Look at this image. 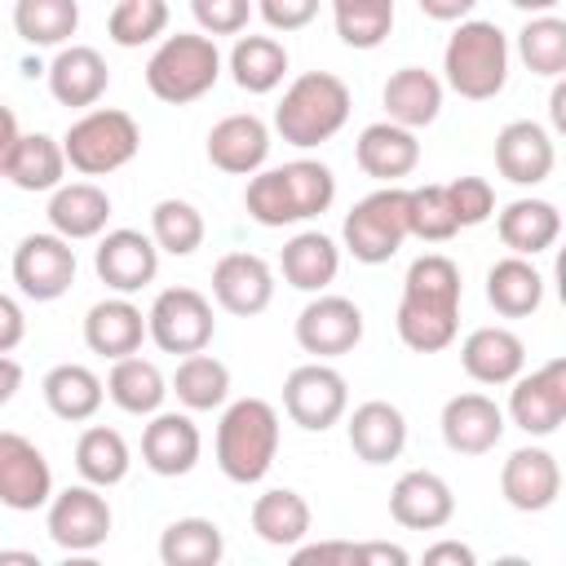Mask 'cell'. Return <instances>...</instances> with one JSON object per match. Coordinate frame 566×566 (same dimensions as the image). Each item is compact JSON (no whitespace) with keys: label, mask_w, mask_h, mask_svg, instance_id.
<instances>
[{"label":"cell","mask_w":566,"mask_h":566,"mask_svg":"<svg viewBox=\"0 0 566 566\" xmlns=\"http://www.w3.org/2000/svg\"><path fill=\"white\" fill-rule=\"evenodd\" d=\"M460 301H464L460 265L447 252L416 256L402 274V296L394 314L398 340L411 354H442L460 332Z\"/></svg>","instance_id":"obj_1"},{"label":"cell","mask_w":566,"mask_h":566,"mask_svg":"<svg viewBox=\"0 0 566 566\" xmlns=\"http://www.w3.org/2000/svg\"><path fill=\"white\" fill-rule=\"evenodd\" d=\"M332 203H336V172L318 159H292L279 168H256L243 186V208L265 230L314 221Z\"/></svg>","instance_id":"obj_2"},{"label":"cell","mask_w":566,"mask_h":566,"mask_svg":"<svg viewBox=\"0 0 566 566\" xmlns=\"http://www.w3.org/2000/svg\"><path fill=\"white\" fill-rule=\"evenodd\" d=\"M349 111H354V97L340 75L305 71L283 88L274 106V133L296 150H310V146L332 142L349 124Z\"/></svg>","instance_id":"obj_3"},{"label":"cell","mask_w":566,"mask_h":566,"mask_svg":"<svg viewBox=\"0 0 566 566\" xmlns=\"http://www.w3.org/2000/svg\"><path fill=\"white\" fill-rule=\"evenodd\" d=\"M509 35L486 18H464L442 49V84L464 102H491L509 84Z\"/></svg>","instance_id":"obj_4"},{"label":"cell","mask_w":566,"mask_h":566,"mask_svg":"<svg viewBox=\"0 0 566 566\" xmlns=\"http://www.w3.org/2000/svg\"><path fill=\"white\" fill-rule=\"evenodd\" d=\"M217 469L239 482L252 486L270 473L274 455H279V411L265 398H234L221 407L217 420Z\"/></svg>","instance_id":"obj_5"},{"label":"cell","mask_w":566,"mask_h":566,"mask_svg":"<svg viewBox=\"0 0 566 566\" xmlns=\"http://www.w3.org/2000/svg\"><path fill=\"white\" fill-rule=\"evenodd\" d=\"M221 80V49L203 31H177L155 44L146 57V88L164 106H186L199 102L212 84Z\"/></svg>","instance_id":"obj_6"},{"label":"cell","mask_w":566,"mask_h":566,"mask_svg":"<svg viewBox=\"0 0 566 566\" xmlns=\"http://www.w3.org/2000/svg\"><path fill=\"white\" fill-rule=\"evenodd\" d=\"M142 150V128L128 111L119 106H88L80 119H71V128L62 133V155L66 168H75L80 177H106L119 172L124 164H133V155Z\"/></svg>","instance_id":"obj_7"},{"label":"cell","mask_w":566,"mask_h":566,"mask_svg":"<svg viewBox=\"0 0 566 566\" xmlns=\"http://www.w3.org/2000/svg\"><path fill=\"white\" fill-rule=\"evenodd\" d=\"M345 252L358 265H385L398 256V248L411 239L407 234V190L402 186H380L371 195H363L340 226Z\"/></svg>","instance_id":"obj_8"},{"label":"cell","mask_w":566,"mask_h":566,"mask_svg":"<svg viewBox=\"0 0 566 566\" xmlns=\"http://www.w3.org/2000/svg\"><path fill=\"white\" fill-rule=\"evenodd\" d=\"M115 526L111 500L93 482H75L49 495L44 504V531L62 553H97Z\"/></svg>","instance_id":"obj_9"},{"label":"cell","mask_w":566,"mask_h":566,"mask_svg":"<svg viewBox=\"0 0 566 566\" xmlns=\"http://www.w3.org/2000/svg\"><path fill=\"white\" fill-rule=\"evenodd\" d=\"M146 336L164 354H199L217 336L212 301L199 287H164L146 310Z\"/></svg>","instance_id":"obj_10"},{"label":"cell","mask_w":566,"mask_h":566,"mask_svg":"<svg viewBox=\"0 0 566 566\" xmlns=\"http://www.w3.org/2000/svg\"><path fill=\"white\" fill-rule=\"evenodd\" d=\"M283 411L305 433H327L349 411V385H345V376L327 358L301 363L283 380Z\"/></svg>","instance_id":"obj_11"},{"label":"cell","mask_w":566,"mask_h":566,"mask_svg":"<svg viewBox=\"0 0 566 566\" xmlns=\"http://www.w3.org/2000/svg\"><path fill=\"white\" fill-rule=\"evenodd\" d=\"M509 411L504 420L517 424L526 438H548L566 420V358H548L535 371H517L509 380Z\"/></svg>","instance_id":"obj_12"},{"label":"cell","mask_w":566,"mask_h":566,"mask_svg":"<svg viewBox=\"0 0 566 566\" xmlns=\"http://www.w3.org/2000/svg\"><path fill=\"white\" fill-rule=\"evenodd\" d=\"M9 270L27 301H57L75 283V248L53 230H35L13 248Z\"/></svg>","instance_id":"obj_13"},{"label":"cell","mask_w":566,"mask_h":566,"mask_svg":"<svg viewBox=\"0 0 566 566\" xmlns=\"http://www.w3.org/2000/svg\"><path fill=\"white\" fill-rule=\"evenodd\" d=\"M363 310L349 301V296H336V292H314L305 301V310L296 314V345L314 358H340L349 349H358L363 340Z\"/></svg>","instance_id":"obj_14"},{"label":"cell","mask_w":566,"mask_h":566,"mask_svg":"<svg viewBox=\"0 0 566 566\" xmlns=\"http://www.w3.org/2000/svg\"><path fill=\"white\" fill-rule=\"evenodd\" d=\"M93 270L106 283V292L133 296V292H142V287L155 283V274H159V248H155L150 234H142L133 226L102 230L97 234V248H93Z\"/></svg>","instance_id":"obj_15"},{"label":"cell","mask_w":566,"mask_h":566,"mask_svg":"<svg viewBox=\"0 0 566 566\" xmlns=\"http://www.w3.org/2000/svg\"><path fill=\"white\" fill-rule=\"evenodd\" d=\"M49 495H53V469L44 451L22 433L0 429V504L13 513H35L49 504Z\"/></svg>","instance_id":"obj_16"},{"label":"cell","mask_w":566,"mask_h":566,"mask_svg":"<svg viewBox=\"0 0 566 566\" xmlns=\"http://www.w3.org/2000/svg\"><path fill=\"white\" fill-rule=\"evenodd\" d=\"M438 429H442V442L455 451V455H486L500 447L509 420H504V407L478 389L469 394H451L442 402V416H438Z\"/></svg>","instance_id":"obj_17"},{"label":"cell","mask_w":566,"mask_h":566,"mask_svg":"<svg viewBox=\"0 0 566 566\" xmlns=\"http://www.w3.org/2000/svg\"><path fill=\"white\" fill-rule=\"evenodd\" d=\"M500 495L517 513H544L562 495V464L548 447H517L500 469Z\"/></svg>","instance_id":"obj_18"},{"label":"cell","mask_w":566,"mask_h":566,"mask_svg":"<svg viewBox=\"0 0 566 566\" xmlns=\"http://www.w3.org/2000/svg\"><path fill=\"white\" fill-rule=\"evenodd\" d=\"M212 301L234 318H256L274 301V270L256 252H226L212 265Z\"/></svg>","instance_id":"obj_19"},{"label":"cell","mask_w":566,"mask_h":566,"mask_svg":"<svg viewBox=\"0 0 566 566\" xmlns=\"http://www.w3.org/2000/svg\"><path fill=\"white\" fill-rule=\"evenodd\" d=\"M203 433L190 420V411H155L150 424L142 429V464L155 478H186L199 464Z\"/></svg>","instance_id":"obj_20"},{"label":"cell","mask_w":566,"mask_h":566,"mask_svg":"<svg viewBox=\"0 0 566 566\" xmlns=\"http://www.w3.org/2000/svg\"><path fill=\"white\" fill-rule=\"evenodd\" d=\"M553 164H557V146H553V133L535 119H509L500 133H495V168L504 181L513 186H539L553 177Z\"/></svg>","instance_id":"obj_21"},{"label":"cell","mask_w":566,"mask_h":566,"mask_svg":"<svg viewBox=\"0 0 566 566\" xmlns=\"http://www.w3.org/2000/svg\"><path fill=\"white\" fill-rule=\"evenodd\" d=\"M389 517L407 531H442L455 517V491L433 469H407L389 491Z\"/></svg>","instance_id":"obj_22"},{"label":"cell","mask_w":566,"mask_h":566,"mask_svg":"<svg viewBox=\"0 0 566 566\" xmlns=\"http://www.w3.org/2000/svg\"><path fill=\"white\" fill-rule=\"evenodd\" d=\"M44 80H49V93L57 106L88 111L111 88V66L93 44H62L53 53V62L44 66Z\"/></svg>","instance_id":"obj_23"},{"label":"cell","mask_w":566,"mask_h":566,"mask_svg":"<svg viewBox=\"0 0 566 566\" xmlns=\"http://www.w3.org/2000/svg\"><path fill=\"white\" fill-rule=\"evenodd\" d=\"M208 164L230 172V177H252L270 159V124L252 111L226 115L208 128Z\"/></svg>","instance_id":"obj_24"},{"label":"cell","mask_w":566,"mask_h":566,"mask_svg":"<svg viewBox=\"0 0 566 566\" xmlns=\"http://www.w3.org/2000/svg\"><path fill=\"white\" fill-rule=\"evenodd\" d=\"M354 159H358V168H363L367 177H376V181H385V186H398V181L411 177L416 164H420V137H416L411 128L394 124V119H376V124H367V128L358 133Z\"/></svg>","instance_id":"obj_25"},{"label":"cell","mask_w":566,"mask_h":566,"mask_svg":"<svg viewBox=\"0 0 566 566\" xmlns=\"http://www.w3.org/2000/svg\"><path fill=\"white\" fill-rule=\"evenodd\" d=\"M442 97H447V84L424 66H398L380 88L385 119H394V124H402L411 133L429 128L442 115Z\"/></svg>","instance_id":"obj_26"},{"label":"cell","mask_w":566,"mask_h":566,"mask_svg":"<svg viewBox=\"0 0 566 566\" xmlns=\"http://www.w3.org/2000/svg\"><path fill=\"white\" fill-rule=\"evenodd\" d=\"M49 230L71 239V243H84V239H97L111 221V195L97 186V181H62L57 190H49Z\"/></svg>","instance_id":"obj_27"},{"label":"cell","mask_w":566,"mask_h":566,"mask_svg":"<svg viewBox=\"0 0 566 566\" xmlns=\"http://www.w3.org/2000/svg\"><path fill=\"white\" fill-rule=\"evenodd\" d=\"M460 367L469 371V380L478 385H509L522 367H526V345L513 327H500V323H486V327H473L460 345Z\"/></svg>","instance_id":"obj_28"},{"label":"cell","mask_w":566,"mask_h":566,"mask_svg":"<svg viewBox=\"0 0 566 566\" xmlns=\"http://www.w3.org/2000/svg\"><path fill=\"white\" fill-rule=\"evenodd\" d=\"M345 433H349V451L363 464H389L407 447V416H402V407H394L385 398H367L354 407Z\"/></svg>","instance_id":"obj_29"},{"label":"cell","mask_w":566,"mask_h":566,"mask_svg":"<svg viewBox=\"0 0 566 566\" xmlns=\"http://www.w3.org/2000/svg\"><path fill=\"white\" fill-rule=\"evenodd\" d=\"M146 340V314L142 305H133V296H106L97 305H88L84 314V345L102 358H124V354H137Z\"/></svg>","instance_id":"obj_30"},{"label":"cell","mask_w":566,"mask_h":566,"mask_svg":"<svg viewBox=\"0 0 566 566\" xmlns=\"http://www.w3.org/2000/svg\"><path fill=\"white\" fill-rule=\"evenodd\" d=\"M495 230H500V243L513 252V256H539L557 243L562 234V212L557 203L548 199H535V195H522L513 203L500 208L495 217Z\"/></svg>","instance_id":"obj_31"},{"label":"cell","mask_w":566,"mask_h":566,"mask_svg":"<svg viewBox=\"0 0 566 566\" xmlns=\"http://www.w3.org/2000/svg\"><path fill=\"white\" fill-rule=\"evenodd\" d=\"M279 270H283V283L296 292H310V296L327 292L336 283V270H340V248L323 230H301L283 243Z\"/></svg>","instance_id":"obj_32"},{"label":"cell","mask_w":566,"mask_h":566,"mask_svg":"<svg viewBox=\"0 0 566 566\" xmlns=\"http://www.w3.org/2000/svg\"><path fill=\"white\" fill-rule=\"evenodd\" d=\"M40 394H44V407H49L57 420L84 424V420L97 416V407H102V398H106V380H102L93 367H84V363H57V367L44 371Z\"/></svg>","instance_id":"obj_33"},{"label":"cell","mask_w":566,"mask_h":566,"mask_svg":"<svg viewBox=\"0 0 566 566\" xmlns=\"http://www.w3.org/2000/svg\"><path fill=\"white\" fill-rule=\"evenodd\" d=\"M486 305L500 318H526L544 305V274L535 270L531 256H500L486 270Z\"/></svg>","instance_id":"obj_34"},{"label":"cell","mask_w":566,"mask_h":566,"mask_svg":"<svg viewBox=\"0 0 566 566\" xmlns=\"http://www.w3.org/2000/svg\"><path fill=\"white\" fill-rule=\"evenodd\" d=\"M310 526H314V513L305 495L292 486H270L252 500V531L270 548H296L301 539H310Z\"/></svg>","instance_id":"obj_35"},{"label":"cell","mask_w":566,"mask_h":566,"mask_svg":"<svg viewBox=\"0 0 566 566\" xmlns=\"http://www.w3.org/2000/svg\"><path fill=\"white\" fill-rule=\"evenodd\" d=\"M4 177L27 190V195H49L62 186L66 177V155H62V137H49V133H22L9 150V164H4Z\"/></svg>","instance_id":"obj_36"},{"label":"cell","mask_w":566,"mask_h":566,"mask_svg":"<svg viewBox=\"0 0 566 566\" xmlns=\"http://www.w3.org/2000/svg\"><path fill=\"white\" fill-rule=\"evenodd\" d=\"M106 398L124 411V416H155L168 398V380L164 371L142 358V354H124L111 363V376H106Z\"/></svg>","instance_id":"obj_37"},{"label":"cell","mask_w":566,"mask_h":566,"mask_svg":"<svg viewBox=\"0 0 566 566\" xmlns=\"http://www.w3.org/2000/svg\"><path fill=\"white\" fill-rule=\"evenodd\" d=\"M226 71L243 93H274L287 75V49L274 35H239L226 57Z\"/></svg>","instance_id":"obj_38"},{"label":"cell","mask_w":566,"mask_h":566,"mask_svg":"<svg viewBox=\"0 0 566 566\" xmlns=\"http://www.w3.org/2000/svg\"><path fill=\"white\" fill-rule=\"evenodd\" d=\"M128 469H133V451H128L119 429L88 424L75 438V473H80V482H93V486L111 491V486H119L128 478Z\"/></svg>","instance_id":"obj_39"},{"label":"cell","mask_w":566,"mask_h":566,"mask_svg":"<svg viewBox=\"0 0 566 566\" xmlns=\"http://www.w3.org/2000/svg\"><path fill=\"white\" fill-rule=\"evenodd\" d=\"M168 394H177V402L186 411H217L230 402V367L212 354H181L172 380H168Z\"/></svg>","instance_id":"obj_40"},{"label":"cell","mask_w":566,"mask_h":566,"mask_svg":"<svg viewBox=\"0 0 566 566\" xmlns=\"http://www.w3.org/2000/svg\"><path fill=\"white\" fill-rule=\"evenodd\" d=\"M13 31L31 49H62L80 31V0H18Z\"/></svg>","instance_id":"obj_41"},{"label":"cell","mask_w":566,"mask_h":566,"mask_svg":"<svg viewBox=\"0 0 566 566\" xmlns=\"http://www.w3.org/2000/svg\"><path fill=\"white\" fill-rule=\"evenodd\" d=\"M226 557V535L212 517H177L159 535L164 566H217Z\"/></svg>","instance_id":"obj_42"},{"label":"cell","mask_w":566,"mask_h":566,"mask_svg":"<svg viewBox=\"0 0 566 566\" xmlns=\"http://www.w3.org/2000/svg\"><path fill=\"white\" fill-rule=\"evenodd\" d=\"M517 57L531 75L557 80L566 75V22L557 13H531L517 31Z\"/></svg>","instance_id":"obj_43"},{"label":"cell","mask_w":566,"mask_h":566,"mask_svg":"<svg viewBox=\"0 0 566 566\" xmlns=\"http://www.w3.org/2000/svg\"><path fill=\"white\" fill-rule=\"evenodd\" d=\"M203 234H208L203 212L190 199L168 195L150 208V239L164 256H190L195 248H203Z\"/></svg>","instance_id":"obj_44"},{"label":"cell","mask_w":566,"mask_h":566,"mask_svg":"<svg viewBox=\"0 0 566 566\" xmlns=\"http://www.w3.org/2000/svg\"><path fill=\"white\" fill-rule=\"evenodd\" d=\"M340 44L349 49H380L394 31V0H327Z\"/></svg>","instance_id":"obj_45"},{"label":"cell","mask_w":566,"mask_h":566,"mask_svg":"<svg viewBox=\"0 0 566 566\" xmlns=\"http://www.w3.org/2000/svg\"><path fill=\"white\" fill-rule=\"evenodd\" d=\"M168 0H115L106 18V35L119 49H142L168 35Z\"/></svg>","instance_id":"obj_46"},{"label":"cell","mask_w":566,"mask_h":566,"mask_svg":"<svg viewBox=\"0 0 566 566\" xmlns=\"http://www.w3.org/2000/svg\"><path fill=\"white\" fill-rule=\"evenodd\" d=\"M407 234H416L424 243H447V239L460 234L451 199H447V186L429 181V186H411L407 190Z\"/></svg>","instance_id":"obj_47"},{"label":"cell","mask_w":566,"mask_h":566,"mask_svg":"<svg viewBox=\"0 0 566 566\" xmlns=\"http://www.w3.org/2000/svg\"><path fill=\"white\" fill-rule=\"evenodd\" d=\"M447 199H451V212H455V226H460V230H473V226L491 221V212H495V190H491V181H486V177H473V172L447 181Z\"/></svg>","instance_id":"obj_48"},{"label":"cell","mask_w":566,"mask_h":566,"mask_svg":"<svg viewBox=\"0 0 566 566\" xmlns=\"http://www.w3.org/2000/svg\"><path fill=\"white\" fill-rule=\"evenodd\" d=\"M190 13L199 22V31L217 40V35H243L256 4L252 0H190Z\"/></svg>","instance_id":"obj_49"},{"label":"cell","mask_w":566,"mask_h":566,"mask_svg":"<svg viewBox=\"0 0 566 566\" xmlns=\"http://www.w3.org/2000/svg\"><path fill=\"white\" fill-rule=\"evenodd\" d=\"M252 4H256L261 22L270 31H283V35L310 27L318 18V9H323V0H252Z\"/></svg>","instance_id":"obj_50"},{"label":"cell","mask_w":566,"mask_h":566,"mask_svg":"<svg viewBox=\"0 0 566 566\" xmlns=\"http://www.w3.org/2000/svg\"><path fill=\"white\" fill-rule=\"evenodd\" d=\"M292 562L296 566H358V544H349V539H323V544H296L292 548Z\"/></svg>","instance_id":"obj_51"},{"label":"cell","mask_w":566,"mask_h":566,"mask_svg":"<svg viewBox=\"0 0 566 566\" xmlns=\"http://www.w3.org/2000/svg\"><path fill=\"white\" fill-rule=\"evenodd\" d=\"M22 336H27V314H22V305H18L9 292H0V354H13V349L22 345Z\"/></svg>","instance_id":"obj_52"},{"label":"cell","mask_w":566,"mask_h":566,"mask_svg":"<svg viewBox=\"0 0 566 566\" xmlns=\"http://www.w3.org/2000/svg\"><path fill=\"white\" fill-rule=\"evenodd\" d=\"M424 566H478V553L460 539H438L424 548Z\"/></svg>","instance_id":"obj_53"},{"label":"cell","mask_w":566,"mask_h":566,"mask_svg":"<svg viewBox=\"0 0 566 566\" xmlns=\"http://www.w3.org/2000/svg\"><path fill=\"white\" fill-rule=\"evenodd\" d=\"M407 548L398 544H385V539H371V544H358V566H407Z\"/></svg>","instance_id":"obj_54"},{"label":"cell","mask_w":566,"mask_h":566,"mask_svg":"<svg viewBox=\"0 0 566 566\" xmlns=\"http://www.w3.org/2000/svg\"><path fill=\"white\" fill-rule=\"evenodd\" d=\"M416 4H420V13L433 18V22H464V18L478 9V0H416Z\"/></svg>","instance_id":"obj_55"},{"label":"cell","mask_w":566,"mask_h":566,"mask_svg":"<svg viewBox=\"0 0 566 566\" xmlns=\"http://www.w3.org/2000/svg\"><path fill=\"white\" fill-rule=\"evenodd\" d=\"M18 389H22V363L13 354H0V407L13 402Z\"/></svg>","instance_id":"obj_56"},{"label":"cell","mask_w":566,"mask_h":566,"mask_svg":"<svg viewBox=\"0 0 566 566\" xmlns=\"http://www.w3.org/2000/svg\"><path fill=\"white\" fill-rule=\"evenodd\" d=\"M22 137V128H18V115L0 102V177H4V164H9V150H13V142Z\"/></svg>","instance_id":"obj_57"},{"label":"cell","mask_w":566,"mask_h":566,"mask_svg":"<svg viewBox=\"0 0 566 566\" xmlns=\"http://www.w3.org/2000/svg\"><path fill=\"white\" fill-rule=\"evenodd\" d=\"M548 115H553V128H566V84H562V75H557V84H553Z\"/></svg>","instance_id":"obj_58"},{"label":"cell","mask_w":566,"mask_h":566,"mask_svg":"<svg viewBox=\"0 0 566 566\" xmlns=\"http://www.w3.org/2000/svg\"><path fill=\"white\" fill-rule=\"evenodd\" d=\"M513 9H522V13H553L562 0H509Z\"/></svg>","instance_id":"obj_59"},{"label":"cell","mask_w":566,"mask_h":566,"mask_svg":"<svg viewBox=\"0 0 566 566\" xmlns=\"http://www.w3.org/2000/svg\"><path fill=\"white\" fill-rule=\"evenodd\" d=\"M0 562H22V566H40L35 553H22V548H0Z\"/></svg>","instance_id":"obj_60"}]
</instances>
